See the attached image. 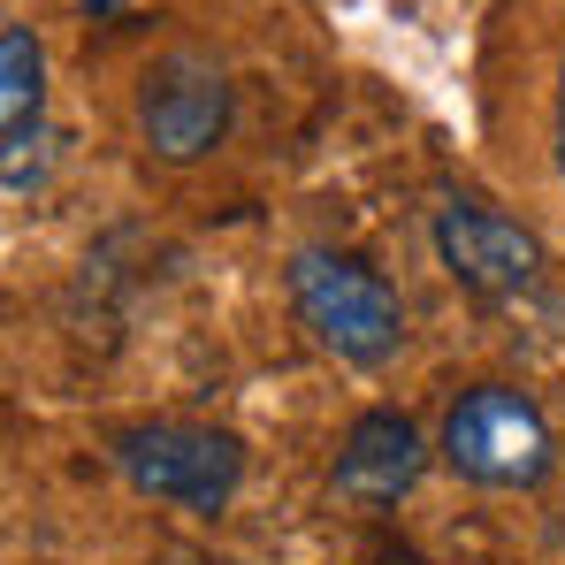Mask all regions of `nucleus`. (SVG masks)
<instances>
[{
	"label": "nucleus",
	"mask_w": 565,
	"mask_h": 565,
	"mask_svg": "<svg viewBox=\"0 0 565 565\" xmlns=\"http://www.w3.org/2000/svg\"><path fill=\"white\" fill-rule=\"evenodd\" d=\"M290 306L306 321V337L352 367H382L397 344H405V306L397 290L360 260V253H337V245H306L290 260Z\"/></svg>",
	"instance_id": "f257e3e1"
},
{
	"label": "nucleus",
	"mask_w": 565,
	"mask_h": 565,
	"mask_svg": "<svg viewBox=\"0 0 565 565\" xmlns=\"http://www.w3.org/2000/svg\"><path fill=\"white\" fill-rule=\"evenodd\" d=\"M444 459L473 489H535L551 473V420L512 382H473L444 413Z\"/></svg>",
	"instance_id": "f03ea898"
},
{
	"label": "nucleus",
	"mask_w": 565,
	"mask_h": 565,
	"mask_svg": "<svg viewBox=\"0 0 565 565\" xmlns=\"http://www.w3.org/2000/svg\"><path fill=\"white\" fill-rule=\"evenodd\" d=\"M115 467L138 497H161V504H184V512H222L245 481V444L222 436V428H199V420H138V428H115Z\"/></svg>",
	"instance_id": "7ed1b4c3"
},
{
	"label": "nucleus",
	"mask_w": 565,
	"mask_h": 565,
	"mask_svg": "<svg viewBox=\"0 0 565 565\" xmlns=\"http://www.w3.org/2000/svg\"><path fill=\"white\" fill-rule=\"evenodd\" d=\"M222 130H230V77L191 46L161 54L138 85V138L161 161H199L222 146Z\"/></svg>",
	"instance_id": "20e7f679"
},
{
	"label": "nucleus",
	"mask_w": 565,
	"mask_h": 565,
	"mask_svg": "<svg viewBox=\"0 0 565 565\" xmlns=\"http://www.w3.org/2000/svg\"><path fill=\"white\" fill-rule=\"evenodd\" d=\"M436 260L451 268L459 290L473 298H527L543 282V245L535 230H520L512 214L481 206V199H444L436 206Z\"/></svg>",
	"instance_id": "39448f33"
},
{
	"label": "nucleus",
	"mask_w": 565,
	"mask_h": 565,
	"mask_svg": "<svg viewBox=\"0 0 565 565\" xmlns=\"http://www.w3.org/2000/svg\"><path fill=\"white\" fill-rule=\"evenodd\" d=\"M39 138H46V54L31 23H0V161H8V199L39 191Z\"/></svg>",
	"instance_id": "423d86ee"
},
{
	"label": "nucleus",
	"mask_w": 565,
	"mask_h": 565,
	"mask_svg": "<svg viewBox=\"0 0 565 565\" xmlns=\"http://www.w3.org/2000/svg\"><path fill=\"white\" fill-rule=\"evenodd\" d=\"M428 467V444H420V428L405 420V413H360L352 428H344V444H337V489L352 497V504H397L413 481Z\"/></svg>",
	"instance_id": "0eeeda50"
},
{
	"label": "nucleus",
	"mask_w": 565,
	"mask_h": 565,
	"mask_svg": "<svg viewBox=\"0 0 565 565\" xmlns=\"http://www.w3.org/2000/svg\"><path fill=\"white\" fill-rule=\"evenodd\" d=\"M558 177H565V70H558Z\"/></svg>",
	"instance_id": "6e6552de"
}]
</instances>
